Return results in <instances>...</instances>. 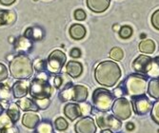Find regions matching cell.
Wrapping results in <instances>:
<instances>
[{
	"mask_svg": "<svg viewBox=\"0 0 159 133\" xmlns=\"http://www.w3.org/2000/svg\"><path fill=\"white\" fill-rule=\"evenodd\" d=\"M121 75V69L114 61H103L99 63L94 69V78L96 82L107 87H111L116 85Z\"/></svg>",
	"mask_w": 159,
	"mask_h": 133,
	"instance_id": "6da1fadb",
	"label": "cell"
},
{
	"mask_svg": "<svg viewBox=\"0 0 159 133\" xmlns=\"http://www.w3.org/2000/svg\"><path fill=\"white\" fill-rule=\"evenodd\" d=\"M11 74L13 78L24 80L34 74V65L31 59L25 54H18L10 61Z\"/></svg>",
	"mask_w": 159,
	"mask_h": 133,
	"instance_id": "7a4b0ae2",
	"label": "cell"
},
{
	"mask_svg": "<svg viewBox=\"0 0 159 133\" xmlns=\"http://www.w3.org/2000/svg\"><path fill=\"white\" fill-rule=\"evenodd\" d=\"M48 75L46 72H39L36 78H34L30 83V87H29V92L31 96L37 99H44L50 98L52 93V87L51 84L48 82Z\"/></svg>",
	"mask_w": 159,
	"mask_h": 133,
	"instance_id": "3957f363",
	"label": "cell"
},
{
	"mask_svg": "<svg viewBox=\"0 0 159 133\" xmlns=\"http://www.w3.org/2000/svg\"><path fill=\"white\" fill-rule=\"evenodd\" d=\"M114 96L107 88L99 87L93 92V103L94 108L101 112H108L111 109Z\"/></svg>",
	"mask_w": 159,
	"mask_h": 133,
	"instance_id": "277c9868",
	"label": "cell"
},
{
	"mask_svg": "<svg viewBox=\"0 0 159 133\" xmlns=\"http://www.w3.org/2000/svg\"><path fill=\"white\" fill-rule=\"evenodd\" d=\"M147 77L139 74V73L129 75L124 84L127 94H129L132 96H138L144 94L147 88Z\"/></svg>",
	"mask_w": 159,
	"mask_h": 133,
	"instance_id": "5b68a950",
	"label": "cell"
},
{
	"mask_svg": "<svg viewBox=\"0 0 159 133\" xmlns=\"http://www.w3.org/2000/svg\"><path fill=\"white\" fill-rule=\"evenodd\" d=\"M132 103L125 97H119L113 101L111 106V110L113 115L118 118L120 121L128 120L133 113Z\"/></svg>",
	"mask_w": 159,
	"mask_h": 133,
	"instance_id": "8992f818",
	"label": "cell"
},
{
	"mask_svg": "<svg viewBox=\"0 0 159 133\" xmlns=\"http://www.w3.org/2000/svg\"><path fill=\"white\" fill-rule=\"evenodd\" d=\"M96 122L101 129H110L113 133H117L122 128V121L114 115L101 113L97 115Z\"/></svg>",
	"mask_w": 159,
	"mask_h": 133,
	"instance_id": "52a82bcc",
	"label": "cell"
},
{
	"mask_svg": "<svg viewBox=\"0 0 159 133\" xmlns=\"http://www.w3.org/2000/svg\"><path fill=\"white\" fill-rule=\"evenodd\" d=\"M66 54L59 50H55L48 57L46 69H48V70L52 73H59L66 64Z\"/></svg>",
	"mask_w": 159,
	"mask_h": 133,
	"instance_id": "ba28073f",
	"label": "cell"
},
{
	"mask_svg": "<svg viewBox=\"0 0 159 133\" xmlns=\"http://www.w3.org/2000/svg\"><path fill=\"white\" fill-rule=\"evenodd\" d=\"M132 106L134 108V112L139 115H146L148 114L152 107V103L146 95H138V96H133L132 98Z\"/></svg>",
	"mask_w": 159,
	"mask_h": 133,
	"instance_id": "9c48e42d",
	"label": "cell"
},
{
	"mask_svg": "<svg viewBox=\"0 0 159 133\" xmlns=\"http://www.w3.org/2000/svg\"><path fill=\"white\" fill-rule=\"evenodd\" d=\"M152 64V58L145 54H141L133 62V69L139 74H147Z\"/></svg>",
	"mask_w": 159,
	"mask_h": 133,
	"instance_id": "30bf717a",
	"label": "cell"
},
{
	"mask_svg": "<svg viewBox=\"0 0 159 133\" xmlns=\"http://www.w3.org/2000/svg\"><path fill=\"white\" fill-rule=\"evenodd\" d=\"M75 133H95L96 125L92 117L86 116L76 122L75 126Z\"/></svg>",
	"mask_w": 159,
	"mask_h": 133,
	"instance_id": "8fae6325",
	"label": "cell"
},
{
	"mask_svg": "<svg viewBox=\"0 0 159 133\" xmlns=\"http://www.w3.org/2000/svg\"><path fill=\"white\" fill-rule=\"evenodd\" d=\"M29 87H30V83L25 80H19L16 81L13 84L11 91L13 94L14 98H23L28 94L29 91Z\"/></svg>",
	"mask_w": 159,
	"mask_h": 133,
	"instance_id": "7c38bea8",
	"label": "cell"
},
{
	"mask_svg": "<svg viewBox=\"0 0 159 133\" xmlns=\"http://www.w3.org/2000/svg\"><path fill=\"white\" fill-rule=\"evenodd\" d=\"M111 0H87V6L93 12L100 13L107 11Z\"/></svg>",
	"mask_w": 159,
	"mask_h": 133,
	"instance_id": "4fadbf2b",
	"label": "cell"
},
{
	"mask_svg": "<svg viewBox=\"0 0 159 133\" xmlns=\"http://www.w3.org/2000/svg\"><path fill=\"white\" fill-rule=\"evenodd\" d=\"M22 125L30 129H34L36 127V126L39 124L40 122V117L38 114L34 113V112H26L25 114H23L22 117Z\"/></svg>",
	"mask_w": 159,
	"mask_h": 133,
	"instance_id": "5bb4252c",
	"label": "cell"
},
{
	"mask_svg": "<svg viewBox=\"0 0 159 133\" xmlns=\"http://www.w3.org/2000/svg\"><path fill=\"white\" fill-rule=\"evenodd\" d=\"M89 95L88 88L82 85H76L73 86V99L76 103H83L87 100Z\"/></svg>",
	"mask_w": 159,
	"mask_h": 133,
	"instance_id": "9a60e30c",
	"label": "cell"
},
{
	"mask_svg": "<svg viewBox=\"0 0 159 133\" xmlns=\"http://www.w3.org/2000/svg\"><path fill=\"white\" fill-rule=\"evenodd\" d=\"M66 71L69 74V76L73 78L79 77L83 72V66L78 61H69L66 65Z\"/></svg>",
	"mask_w": 159,
	"mask_h": 133,
	"instance_id": "2e32d148",
	"label": "cell"
},
{
	"mask_svg": "<svg viewBox=\"0 0 159 133\" xmlns=\"http://www.w3.org/2000/svg\"><path fill=\"white\" fill-rule=\"evenodd\" d=\"M64 114L70 121L76 120L77 118H79L82 115L79 105L74 104V103H69V104H67L64 107Z\"/></svg>",
	"mask_w": 159,
	"mask_h": 133,
	"instance_id": "e0dca14e",
	"label": "cell"
},
{
	"mask_svg": "<svg viewBox=\"0 0 159 133\" xmlns=\"http://www.w3.org/2000/svg\"><path fill=\"white\" fill-rule=\"evenodd\" d=\"M33 46L32 41L26 36H20L14 41V49L18 52H26Z\"/></svg>",
	"mask_w": 159,
	"mask_h": 133,
	"instance_id": "ac0fdd59",
	"label": "cell"
},
{
	"mask_svg": "<svg viewBox=\"0 0 159 133\" xmlns=\"http://www.w3.org/2000/svg\"><path fill=\"white\" fill-rule=\"evenodd\" d=\"M70 35L75 40L83 39L86 35V29L81 24H73L70 28Z\"/></svg>",
	"mask_w": 159,
	"mask_h": 133,
	"instance_id": "d6986e66",
	"label": "cell"
},
{
	"mask_svg": "<svg viewBox=\"0 0 159 133\" xmlns=\"http://www.w3.org/2000/svg\"><path fill=\"white\" fill-rule=\"evenodd\" d=\"M16 104L24 111H34L35 112L39 109L37 105H36V103L30 98L20 99L19 101L16 102Z\"/></svg>",
	"mask_w": 159,
	"mask_h": 133,
	"instance_id": "ffe728a7",
	"label": "cell"
},
{
	"mask_svg": "<svg viewBox=\"0 0 159 133\" xmlns=\"http://www.w3.org/2000/svg\"><path fill=\"white\" fill-rule=\"evenodd\" d=\"M16 19V13L11 11L0 10V26L11 25Z\"/></svg>",
	"mask_w": 159,
	"mask_h": 133,
	"instance_id": "44dd1931",
	"label": "cell"
},
{
	"mask_svg": "<svg viewBox=\"0 0 159 133\" xmlns=\"http://www.w3.org/2000/svg\"><path fill=\"white\" fill-rule=\"evenodd\" d=\"M148 94L152 98L159 100V77L152 78L148 83Z\"/></svg>",
	"mask_w": 159,
	"mask_h": 133,
	"instance_id": "7402d4cb",
	"label": "cell"
},
{
	"mask_svg": "<svg viewBox=\"0 0 159 133\" xmlns=\"http://www.w3.org/2000/svg\"><path fill=\"white\" fill-rule=\"evenodd\" d=\"M139 51L142 53H153L155 51V43L152 39H146L142 40L139 43Z\"/></svg>",
	"mask_w": 159,
	"mask_h": 133,
	"instance_id": "603a6c76",
	"label": "cell"
},
{
	"mask_svg": "<svg viewBox=\"0 0 159 133\" xmlns=\"http://www.w3.org/2000/svg\"><path fill=\"white\" fill-rule=\"evenodd\" d=\"M6 113L8 114V116L11 118V120L13 123L17 122L20 118V110H19V107L16 103H11L7 109Z\"/></svg>",
	"mask_w": 159,
	"mask_h": 133,
	"instance_id": "cb8c5ba5",
	"label": "cell"
},
{
	"mask_svg": "<svg viewBox=\"0 0 159 133\" xmlns=\"http://www.w3.org/2000/svg\"><path fill=\"white\" fill-rule=\"evenodd\" d=\"M11 99V90L8 84L0 83V101L8 102Z\"/></svg>",
	"mask_w": 159,
	"mask_h": 133,
	"instance_id": "d4e9b609",
	"label": "cell"
},
{
	"mask_svg": "<svg viewBox=\"0 0 159 133\" xmlns=\"http://www.w3.org/2000/svg\"><path fill=\"white\" fill-rule=\"evenodd\" d=\"M35 133H54L52 123L46 120L39 122L35 127Z\"/></svg>",
	"mask_w": 159,
	"mask_h": 133,
	"instance_id": "484cf974",
	"label": "cell"
},
{
	"mask_svg": "<svg viewBox=\"0 0 159 133\" xmlns=\"http://www.w3.org/2000/svg\"><path fill=\"white\" fill-rule=\"evenodd\" d=\"M25 36L29 39L34 40H41L43 37L42 31L39 28H29L25 33Z\"/></svg>",
	"mask_w": 159,
	"mask_h": 133,
	"instance_id": "4316f807",
	"label": "cell"
},
{
	"mask_svg": "<svg viewBox=\"0 0 159 133\" xmlns=\"http://www.w3.org/2000/svg\"><path fill=\"white\" fill-rule=\"evenodd\" d=\"M146 75L148 77H152V78H158L159 77V57L152 59V67H151L149 72Z\"/></svg>",
	"mask_w": 159,
	"mask_h": 133,
	"instance_id": "83f0119b",
	"label": "cell"
},
{
	"mask_svg": "<svg viewBox=\"0 0 159 133\" xmlns=\"http://www.w3.org/2000/svg\"><path fill=\"white\" fill-rule=\"evenodd\" d=\"M110 57L113 61H120L124 57V51H122V49L118 47H114L110 51Z\"/></svg>",
	"mask_w": 159,
	"mask_h": 133,
	"instance_id": "f1b7e54d",
	"label": "cell"
},
{
	"mask_svg": "<svg viewBox=\"0 0 159 133\" xmlns=\"http://www.w3.org/2000/svg\"><path fill=\"white\" fill-rule=\"evenodd\" d=\"M59 98L63 102H66V101L73 99V86H69L65 88V90L60 91Z\"/></svg>",
	"mask_w": 159,
	"mask_h": 133,
	"instance_id": "f546056e",
	"label": "cell"
},
{
	"mask_svg": "<svg viewBox=\"0 0 159 133\" xmlns=\"http://www.w3.org/2000/svg\"><path fill=\"white\" fill-rule=\"evenodd\" d=\"M69 127V123L63 117H59L54 121V128L58 131H64Z\"/></svg>",
	"mask_w": 159,
	"mask_h": 133,
	"instance_id": "4dcf8cb0",
	"label": "cell"
},
{
	"mask_svg": "<svg viewBox=\"0 0 159 133\" xmlns=\"http://www.w3.org/2000/svg\"><path fill=\"white\" fill-rule=\"evenodd\" d=\"M151 117L157 125H159V100H157L152 107L151 109Z\"/></svg>",
	"mask_w": 159,
	"mask_h": 133,
	"instance_id": "1f68e13d",
	"label": "cell"
},
{
	"mask_svg": "<svg viewBox=\"0 0 159 133\" xmlns=\"http://www.w3.org/2000/svg\"><path fill=\"white\" fill-rule=\"evenodd\" d=\"M119 35L123 39H128L133 35V29L129 26H123L119 29Z\"/></svg>",
	"mask_w": 159,
	"mask_h": 133,
	"instance_id": "d6a6232c",
	"label": "cell"
},
{
	"mask_svg": "<svg viewBox=\"0 0 159 133\" xmlns=\"http://www.w3.org/2000/svg\"><path fill=\"white\" fill-rule=\"evenodd\" d=\"M13 125V122L11 120V118L8 116V114H1L0 115V129L4 127H8Z\"/></svg>",
	"mask_w": 159,
	"mask_h": 133,
	"instance_id": "836d02e7",
	"label": "cell"
},
{
	"mask_svg": "<svg viewBox=\"0 0 159 133\" xmlns=\"http://www.w3.org/2000/svg\"><path fill=\"white\" fill-rule=\"evenodd\" d=\"M112 94L114 97L119 98V97H123L124 95L127 94V91H126V87L124 85H120L117 87H115L114 90L112 91Z\"/></svg>",
	"mask_w": 159,
	"mask_h": 133,
	"instance_id": "e575fe53",
	"label": "cell"
},
{
	"mask_svg": "<svg viewBox=\"0 0 159 133\" xmlns=\"http://www.w3.org/2000/svg\"><path fill=\"white\" fill-rule=\"evenodd\" d=\"M35 103L39 109H46L51 104V101L49 98H44V99H37L35 100Z\"/></svg>",
	"mask_w": 159,
	"mask_h": 133,
	"instance_id": "d590c367",
	"label": "cell"
},
{
	"mask_svg": "<svg viewBox=\"0 0 159 133\" xmlns=\"http://www.w3.org/2000/svg\"><path fill=\"white\" fill-rule=\"evenodd\" d=\"M152 25L154 29L159 31V10H156L152 16Z\"/></svg>",
	"mask_w": 159,
	"mask_h": 133,
	"instance_id": "8d00e7d4",
	"label": "cell"
},
{
	"mask_svg": "<svg viewBox=\"0 0 159 133\" xmlns=\"http://www.w3.org/2000/svg\"><path fill=\"white\" fill-rule=\"evenodd\" d=\"M8 75H9V73H8L7 67L4 64L0 63V82L6 80L8 78Z\"/></svg>",
	"mask_w": 159,
	"mask_h": 133,
	"instance_id": "74e56055",
	"label": "cell"
},
{
	"mask_svg": "<svg viewBox=\"0 0 159 133\" xmlns=\"http://www.w3.org/2000/svg\"><path fill=\"white\" fill-rule=\"evenodd\" d=\"M80 107V110H81V114L82 115H88L92 112V107L91 105L87 104V103L83 102L81 103V105H79Z\"/></svg>",
	"mask_w": 159,
	"mask_h": 133,
	"instance_id": "f35d334b",
	"label": "cell"
},
{
	"mask_svg": "<svg viewBox=\"0 0 159 133\" xmlns=\"http://www.w3.org/2000/svg\"><path fill=\"white\" fill-rule=\"evenodd\" d=\"M46 65H47V63L44 60H35V63H34V67L38 72H41V71H43L45 69Z\"/></svg>",
	"mask_w": 159,
	"mask_h": 133,
	"instance_id": "ab89813d",
	"label": "cell"
},
{
	"mask_svg": "<svg viewBox=\"0 0 159 133\" xmlns=\"http://www.w3.org/2000/svg\"><path fill=\"white\" fill-rule=\"evenodd\" d=\"M75 18L78 21H83L86 18V12L82 9H77L75 11Z\"/></svg>",
	"mask_w": 159,
	"mask_h": 133,
	"instance_id": "60d3db41",
	"label": "cell"
},
{
	"mask_svg": "<svg viewBox=\"0 0 159 133\" xmlns=\"http://www.w3.org/2000/svg\"><path fill=\"white\" fill-rule=\"evenodd\" d=\"M0 133H19V132H18V128L16 126L12 125L11 126L0 129Z\"/></svg>",
	"mask_w": 159,
	"mask_h": 133,
	"instance_id": "b9f144b4",
	"label": "cell"
},
{
	"mask_svg": "<svg viewBox=\"0 0 159 133\" xmlns=\"http://www.w3.org/2000/svg\"><path fill=\"white\" fill-rule=\"evenodd\" d=\"M53 83L56 88H61V86H63V77L60 75H56L53 79Z\"/></svg>",
	"mask_w": 159,
	"mask_h": 133,
	"instance_id": "7bdbcfd3",
	"label": "cell"
},
{
	"mask_svg": "<svg viewBox=\"0 0 159 133\" xmlns=\"http://www.w3.org/2000/svg\"><path fill=\"white\" fill-rule=\"evenodd\" d=\"M70 55L73 58H79L81 56V51L78 48H74V49L70 50Z\"/></svg>",
	"mask_w": 159,
	"mask_h": 133,
	"instance_id": "ee69618b",
	"label": "cell"
},
{
	"mask_svg": "<svg viewBox=\"0 0 159 133\" xmlns=\"http://www.w3.org/2000/svg\"><path fill=\"white\" fill-rule=\"evenodd\" d=\"M126 129H127L128 131H133L134 129H135V125H134L133 122H129V123H127V125H126Z\"/></svg>",
	"mask_w": 159,
	"mask_h": 133,
	"instance_id": "f6af8a7d",
	"label": "cell"
},
{
	"mask_svg": "<svg viewBox=\"0 0 159 133\" xmlns=\"http://www.w3.org/2000/svg\"><path fill=\"white\" fill-rule=\"evenodd\" d=\"M16 2V0H0V3L4 6H10Z\"/></svg>",
	"mask_w": 159,
	"mask_h": 133,
	"instance_id": "bcb514c9",
	"label": "cell"
},
{
	"mask_svg": "<svg viewBox=\"0 0 159 133\" xmlns=\"http://www.w3.org/2000/svg\"><path fill=\"white\" fill-rule=\"evenodd\" d=\"M101 133H113V132L111 131L110 129H102L101 130Z\"/></svg>",
	"mask_w": 159,
	"mask_h": 133,
	"instance_id": "7dc6e473",
	"label": "cell"
},
{
	"mask_svg": "<svg viewBox=\"0 0 159 133\" xmlns=\"http://www.w3.org/2000/svg\"><path fill=\"white\" fill-rule=\"evenodd\" d=\"M3 112H4V108H3V106L1 104H0V115H1Z\"/></svg>",
	"mask_w": 159,
	"mask_h": 133,
	"instance_id": "c3c4849f",
	"label": "cell"
},
{
	"mask_svg": "<svg viewBox=\"0 0 159 133\" xmlns=\"http://www.w3.org/2000/svg\"><path fill=\"white\" fill-rule=\"evenodd\" d=\"M9 40H10V42H11V43H12V42L16 41V39H14V37H13V36H10V39H9Z\"/></svg>",
	"mask_w": 159,
	"mask_h": 133,
	"instance_id": "681fc988",
	"label": "cell"
},
{
	"mask_svg": "<svg viewBox=\"0 0 159 133\" xmlns=\"http://www.w3.org/2000/svg\"><path fill=\"white\" fill-rule=\"evenodd\" d=\"M118 29V25H115V26H113V29Z\"/></svg>",
	"mask_w": 159,
	"mask_h": 133,
	"instance_id": "f907efd6",
	"label": "cell"
},
{
	"mask_svg": "<svg viewBox=\"0 0 159 133\" xmlns=\"http://www.w3.org/2000/svg\"><path fill=\"white\" fill-rule=\"evenodd\" d=\"M34 1H37V0H34Z\"/></svg>",
	"mask_w": 159,
	"mask_h": 133,
	"instance_id": "816d5d0a",
	"label": "cell"
}]
</instances>
